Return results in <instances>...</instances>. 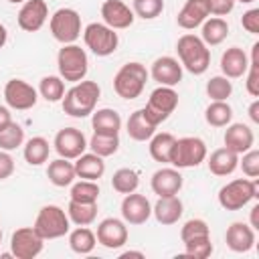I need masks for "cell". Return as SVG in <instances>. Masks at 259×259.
I'll return each instance as SVG.
<instances>
[{
    "label": "cell",
    "mask_w": 259,
    "mask_h": 259,
    "mask_svg": "<svg viewBox=\"0 0 259 259\" xmlns=\"http://www.w3.org/2000/svg\"><path fill=\"white\" fill-rule=\"evenodd\" d=\"M101 87L95 81H79L69 91H65L61 105L63 111L71 117H87L95 111V105L99 101Z\"/></svg>",
    "instance_id": "1"
},
{
    "label": "cell",
    "mask_w": 259,
    "mask_h": 259,
    "mask_svg": "<svg viewBox=\"0 0 259 259\" xmlns=\"http://www.w3.org/2000/svg\"><path fill=\"white\" fill-rule=\"evenodd\" d=\"M176 53L180 59V65L192 73V75H202L206 73L208 65H210V51L208 47L202 42L200 36L186 32L176 40Z\"/></svg>",
    "instance_id": "2"
},
{
    "label": "cell",
    "mask_w": 259,
    "mask_h": 259,
    "mask_svg": "<svg viewBox=\"0 0 259 259\" xmlns=\"http://www.w3.org/2000/svg\"><path fill=\"white\" fill-rule=\"evenodd\" d=\"M57 67H59V77L63 81H71V83L83 81L89 71V59L85 49H81L75 42L63 45V49L57 55Z\"/></svg>",
    "instance_id": "3"
},
{
    "label": "cell",
    "mask_w": 259,
    "mask_h": 259,
    "mask_svg": "<svg viewBox=\"0 0 259 259\" xmlns=\"http://www.w3.org/2000/svg\"><path fill=\"white\" fill-rule=\"evenodd\" d=\"M148 75L150 73L142 63H138V61L125 63L113 77V91L121 99H136L142 95Z\"/></svg>",
    "instance_id": "4"
},
{
    "label": "cell",
    "mask_w": 259,
    "mask_h": 259,
    "mask_svg": "<svg viewBox=\"0 0 259 259\" xmlns=\"http://www.w3.org/2000/svg\"><path fill=\"white\" fill-rule=\"evenodd\" d=\"M32 229L47 241L51 239H61L69 233L71 229V221H69V214L67 210H63L61 206L57 204H47L38 210L36 219H34V225Z\"/></svg>",
    "instance_id": "5"
},
{
    "label": "cell",
    "mask_w": 259,
    "mask_h": 259,
    "mask_svg": "<svg viewBox=\"0 0 259 259\" xmlns=\"http://www.w3.org/2000/svg\"><path fill=\"white\" fill-rule=\"evenodd\" d=\"M206 160V144L196 136H184L176 138L172 152H170V164L174 168H196L200 162Z\"/></svg>",
    "instance_id": "6"
},
{
    "label": "cell",
    "mask_w": 259,
    "mask_h": 259,
    "mask_svg": "<svg viewBox=\"0 0 259 259\" xmlns=\"http://www.w3.org/2000/svg\"><path fill=\"white\" fill-rule=\"evenodd\" d=\"M253 198H257V182L251 178H235L219 190V204L225 210H239Z\"/></svg>",
    "instance_id": "7"
},
{
    "label": "cell",
    "mask_w": 259,
    "mask_h": 259,
    "mask_svg": "<svg viewBox=\"0 0 259 259\" xmlns=\"http://www.w3.org/2000/svg\"><path fill=\"white\" fill-rule=\"evenodd\" d=\"M176 107H178V93L174 91V87L160 85L150 93L148 103L142 109H144V115L148 117V121L158 127L162 121H166L170 117V113Z\"/></svg>",
    "instance_id": "8"
},
{
    "label": "cell",
    "mask_w": 259,
    "mask_h": 259,
    "mask_svg": "<svg viewBox=\"0 0 259 259\" xmlns=\"http://www.w3.org/2000/svg\"><path fill=\"white\" fill-rule=\"evenodd\" d=\"M83 40L87 49L97 57H109L117 51L119 36L105 22H91L83 30Z\"/></svg>",
    "instance_id": "9"
},
{
    "label": "cell",
    "mask_w": 259,
    "mask_h": 259,
    "mask_svg": "<svg viewBox=\"0 0 259 259\" xmlns=\"http://www.w3.org/2000/svg\"><path fill=\"white\" fill-rule=\"evenodd\" d=\"M51 34L61 45H71L81 36V14L75 8H59L51 16Z\"/></svg>",
    "instance_id": "10"
},
{
    "label": "cell",
    "mask_w": 259,
    "mask_h": 259,
    "mask_svg": "<svg viewBox=\"0 0 259 259\" xmlns=\"http://www.w3.org/2000/svg\"><path fill=\"white\" fill-rule=\"evenodd\" d=\"M45 247V239L32 227H20L10 237V255L16 259H34L40 255Z\"/></svg>",
    "instance_id": "11"
},
{
    "label": "cell",
    "mask_w": 259,
    "mask_h": 259,
    "mask_svg": "<svg viewBox=\"0 0 259 259\" xmlns=\"http://www.w3.org/2000/svg\"><path fill=\"white\" fill-rule=\"evenodd\" d=\"M4 101L12 109L26 111V109L36 105L38 91L30 83H26L24 79H10L4 85Z\"/></svg>",
    "instance_id": "12"
},
{
    "label": "cell",
    "mask_w": 259,
    "mask_h": 259,
    "mask_svg": "<svg viewBox=\"0 0 259 259\" xmlns=\"http://www.w3.org/2000/svg\"><path fill=\"white\" fill-rule=\"evenodd\" d=\"M53 146H55V150L61 158L75 160L87 150V138L77 127H63V130L57 132Z\"/></svg>",
    "instance_id": "13"
},
{
    "label": "cell",
    "mask_w": 259,
    "mask_h": 259,
    "mask_svg": "<svg viewBox=\"0 0 259 259\" xmlns=\"http://www.w3.org/2000/svg\"><path fill=\"white\" fill-rule=\"evenodd\" d=\"M95 239L105 249H119V247H123L127 243V227H125V221L115 219V217L103 219L97 225Z\"/></svg>",
    "instance_id": "14"
},
{
    "label": "cell",
    "mask_w": 259,
    "mask_h": 259,
    "mask_svg": "<svg viewBox=\"0 0 259 259\" xmlns=\"http://www.w3.org/2000/svg\"><path fill=\"white\" fill-rule=\"evenodd\" d=\"M49 18V6L45 0H24L18 10V26L26 32H36Z\"/></svg>",
    "instance_id": "15"
},
{
    "label": "cell",
    "mask_w": 259,
    "mask_h": 259,
    "mask_svg": "<svg viewBox=\"0 0 259 259\" xmlns=\"http://www.w3.org/2000/svg\"><path fill=\"white\" fill-rule=\"evenodd\" d=\"M101 18L113 30H123L134 24V10L121 0H105L101 4Z\"/></svg>",
    "instance_id": "16"
},
{
    "label": "cell",
    "mask_w": 259,
    "mask_h": 259,
    "mask_svg": "<svg viewBox=\"0 0 259 259\" xmlns=\"http://www.w3.org/2000/svg\"><path fill=\"white\" fill-rule=\"evenodd\" d=\"M121 217L127 225H144L152 217V204L144 194L130 192L121 200Z\"/></svg>",
    "instance_id": "17"
},
{
    "label": "cell",
    "mask_w": 259,
    "mask_h": 259,
    "mask_svg": "<svg viewBox=\"0 0 259 259\" xmlns=\"http://www.w3.org/2000/svg\"><path fill=\"white\" fill-rule=\"evenodd\" d=\"M150 75L152 79L158 83V85H166V87H174L182 81V65L178 59L174 57H158L154 63H152V69H150Z\"/></svg>",
    "instance_id": "18"
},
{
    "label": "cell",
    "mask_w": 259,
    "mask_h": 259,
    "mask_svg": "<svg viewBox=\"0 0 259 259\" xmlns=\"http://www.w3.org/2000/svg\"><path fill=\"white\" fill-rule=\"evenodd\" d=\"M225 243L235 253H247L255 247V229L247 223H231V227L225 233Z\"/></svg>",
    "instance_id": "19"
},
{
    "label": "cell",
    "mask_w": 259,
    "mask_h": 259,
    "mask_svg": "<svg viewBox=\"0 0 259 259\" xmlns=\"http://www.w3.org/2000/svg\"><path fill=\"white\" fill-rule=\"evenodd\" d=\"M225 148H229L235 154H245L255 144V134L247 123H229L225 130Z\"/></svg>",
    "instance_id": "20"
},
{
    "label": "cell",
    "mask_w": 259,
    "mask_h": 259,
    "mask_svg": "<svg viewBox=\"0 0 259 259\" xmlns=\"http://www.w3.org/2000/svg\"><path fill=\"white\" fill-rule=\"evenodd\" d=\"M182 184H184V180H182V174L178 172V168H160L152 174V180H150V186H152L154 194H158V196L178 194Z\"/></svg>",
    "instance_id": "21"
},
{
    "label": "cell",
    "mask_w": 259,
    "mask_h": 259,
    "mask_svg": "<svg viewBox=\"0 0 259 259\" xmlns=\"http://www.w3.org/2000/svg\"><path fill=\"white\" fill-rule=\"evenodd\" d=\"M208 16H210V12H208V0H186L184 6L180 8L178 16H176V22L184 30H194Z\"/></svg>",
    "instance_id": "22"
},
{
    "label": "cell",
    "mask_w": 259,
    "mask_h": 259,
    "mask_svg": "<svg viewBox=\"0 0 259 259\" xmlns=\"http://www.w3.org/2000/svg\"><path fill=\"white\" fill-rule=\"evenodd\" d=\"M249 69V57L241 47H229L221 57V71L229 79H239Z\"/></svg>",
    "instance_id": "23"
},
{
    "label": "cell",
    "mask_w": 259,
    "mask_h": 259,
    "mask_svg": "<svg viewBox=\"0 0 259 259\" xmlns=\"http://www.w3.org/2000/svg\"><path fill=\"white\" fill-rule=\"evenodd\" d=\"M184 212V204L182 200L172 194V196H158L156 204L152 206V214L156 217V221L160 225H174L178 223V219Z\"/></svg>",
    "instance_id": "24"
},
{
    "label": "cell",
    "mask_w": 259,
    "mask_h": 259,
    "mask_svg": "<svg viewBox=\"0 0 259 259\" xmlns=\"http://www.w3.org/2000/svg\"><path fill=\"white\" fill-rule=\"evenodd\" d=\"M208 170L214 176H229L239 168V154L231 152L229 148H219L208 156Z\"/></svg>",
    "instance_id": "25"
},
{
    "label": "cell",
    "mask_w": 259,
    "mask_h": 259,
    "mask_svg": "<svg viewBox=\"0 0 259 259\" xmlns=\"http://www.w3.org/2000/svg\"><path fill=\"white\" fill-rule=\"evenodd\" d=\"M75 172H77V178H83V180H99L103 174H105V162L101 156L89 152V154H81L79 158H75Z\"/></svg>",
    "instance_id": "26"
},
{
    "label": "cell",
    "mask_w": 259,
    "mask_h": 259,
    "mask_svg": "<svg viewBox=\"0 0 259 259\" xmlns=\"http://www.w3.org/2000/svg\"><path fill=\"white\" fill-rule=\"evenodd\" d=\"M47 176H49V182L53 186H59V188H65V186H71L77 178V172H75V164L69 162L67 158H57L53 162H49V168H47Z\"/></svg>",
    "instance_id": "27"
},
{
    "label": "cell",
    "mask_w": 259,
    "mask_h": 259,
    "mask_svg": "<svg viewBox=\"0 0 259 259\" xmlns=\"http://www.w3.org/2000/svg\"><path fill=\"white\" fill-rule=\"evenodd\" d=\"M202 30H200V38L206 47H217L221 45L227 36H229V22L223 18V16H212V18H206L202 24Z\"/></svg>",
    "instance_id": "28"
},
{
    "label": "cell",
    "mask_w": 259,
    "mask_h": 259,
    "mask_svg": "<svg viewBox=\"0 0 259 259\" xmlns=\"http://www.w3.org/2000/svg\"><path fill=\"white\" fill-rule=\"evenodd\" d=\"M125 132L132 140L136 142H146L156 134V125L148 121V117L144 115V109H136L125 123Z\"/></svg>",
    "instance_id": "29"
},
{
    "label": "cell",
    "mask_w": 259,
    "mask_h": 259,
    "mask_svg": "<svg viewBox=\"0 0 259 259\" xmlns=\"http://www.w3.org/2000/svg\"><path fill=\"white\" fill-rule=\"evenodd\" d=\"M91 125H93V132L97 134H119L121 130V117L115 109H109V107H103V109H97L91 113Z\"/></svg>",
    "instance_id": "30"
},
{
    "label": "cell",
    "mask_w": 259,
    "mask_h": 259,
    "mask_svg": "<svg viewBox=\"0 0 259 259\" xmlns=\"http://www.w3.org/2000/svg\"><path fill=\"white\" fill-rule=\"evenodd\" d=\"M24 160L30 164V166H40L49 160V154H51V146H49V140H45L42 136H34L30 140H26L24 144Z\"/></svg>",
    "instance_id": "31"
},
{
    "label": "cell",
    "mask_w": 259,
    "mask_h": 259,
    "mask_svg": "<svg viewBox=\"0 0 259 259\" xmlns=\"http://www.w3.org/2000/svg\"><path fill=\"white\" fill-rule=\"evenodd\" d=\"M67 214L69 221L75 223L77 227H87L95 221L97 217V202H77V200H69L67 206Z\"/></svg>",
    "instance_id": "32"
},
{
    "label": "cell",
    "mask_w": 259,
    "mask_h": 259,
    "mask_svg": "<svg viewBox=\"0 0 259 259\" xmlns=\"http://www.w3.org/2000/svg\"><path fill=\"white\" fill-rule=\"evenodd\" d=\"M97 245L95 233L87 227H77L75 231L69 233V247L77 255H89Z\"/></svg>",
    "instance_id": "33"
},
{
    "label": "cell",
    "mask_w": 259,
    "mask_h": 259,
    "mask_svg": "<svg viewBox=\"0 0 259 259\" xmlns=\"http://www.w3.org/2000/svg\"><path fill=\"white\" fill-rule=\"evenodd\" d=\"M87 148H91V152L101 156V158L113 156L119 150V134H97V132H93L91 140L87 142Z\"/></svg>",
    "instance_id": "34"
},
{
    "label": "cell",
    "mask_w": 259,
    "mask_h": 259,
    "mask_svg": "<svg viewBox=\"0 0 259 259\" xmlns=\"http://www.w3.org/2000/svg\"><path fill=\"white\" fill-rule=\"evenodd\" d=\"M174 136L168 134V132H162V134H154L150 138V156L160 162V164H170V152H172V146H174Z\"/></svg>",
    "instance_id": "35"
},
{
    "label": "cell",
    "mask_w": 259,
    "mask_h": 259,
    "mask_svg": "<svg viewBox=\"0 0 259 259\" xmlns=\"http://www.w3.org/2000/svg\"><path fill=\"white\" fill-rule=\"evenodd\" d=\"M204 119L212 127H227L233 119V107L227 101H212L204 111Z\"/></svg>",
    "instance_id": "36"
},
{
    "label": "cell",
    "mask_w": 259,
    "mask_h": 259,
    "mask_svg": "<svg viewBox=\"0 0 259 259\" xmlns=\"http://www.w3.org/2000/svg\"><path fill=\"white\" fill-rule=\"evenodd\" d=\"M111 186L115 192L119 194H130V192H136L138 186H140V176L136 170L132 168H119L113 172L111 176Z\"/></svg>",
    "instance_id": "37"
},
{
    "label": "cell",
    "mask_w": 259,
    "mask_h": 259,
    "mask_svg": "<svg viewBox=\"0 0 259 259\" xmlns=\"http://www.w3.org/2000/svg\"><path fill=\"white\" fill-rule=\"evenodd\" d=\"M38 93H40L42 99H47L51 103L61 101L63 95H65V81L59 75H47L38 83Z\"/></svg>",
    "instance_id": "38"
},
{
    "label": "cell",
    "mask_w": 259,
    "mask_h": 259,
    "mask_svg": "<svg viewBox=\"0 0 259 259\" xmlns=\"http://www.w3.org/2000/svg\"><path fill=\"white\" fill-rule=\"evenodd\" d=\"M71 200L77 202H97L99 198V184L97 180H79L71 184V192H69Z\"/></svg>",
    "instance_id": "39"
},
{
    "label": "cell",
    "mask_w": 259,
    "mask_h": 259,
    "mask_svg": "<svg viewBox=\"0 0 259 259\" xmlns=\"http://www.w3.org/2000/svg\"><path fill=\"white\" fill-rule=\"evenodd\" d=\"M22 144H24V130L20 123L10 121L4 130H0V150L12 152Z\"/></svg>",
    "instance_id": "40"
},
{
    "label": "cell",
    "mask_w": 259,
    "mask_h": 259,
    "mask_svg": "<svg viewBox=\"0 0 259 259\" xmlns=\"http://www.w3.org/2000/svg\"><path fill=\"white\" fill-rule=\"evenodd\" d=\"M233 93V83L229 77L225 75H214L208 79L206 83V95L212 99V101H227Z\"/></svg>",
    "instance_id": "41"
},
{
    "label": "cell",
    "mask_w": 259,
    "mask_h": 259,
    "mask_svg": "<svg viewBox=\"0 0 259 259\" xmlns=\"http://www.w3.org/2000/svg\"><path fill=\"white\" fill-rule=\"evenodd\" d=\"M182 243H184V253H186L188 257H194V259H206V257H210V253H212L210 235L194 237V239H188V241H182Z\"/></svg>",
    "instance_id": "42"
},
{
    "label": "cell",
    "mask_w": 259,
    "mask_h": 259,
    "mask_svg": "<svg viewBox=\"0 0 259 259\" xmlns=\"http://www.w3.org/2000/svg\"><path fill=\"white\" fill-rule=\"evenodd\" d=\"M132 10L136 16L144 20H152L164 12V0H134Z\"/></svg>",
    "instance_id": "43"
},
{
    "label": "cell",
    "mask_w": 259,
    "mask_h": 259,
    "mask_svg": "<svg viewBox=\"0 0 259 259\" xmlns=\"http://www.w3.org/2000/svg\"><path fill=\"white\" fill-rule=\"evenodd\" d=\"M204 235H210V229H208L206 221H202V219H190L180 229V239L182 241H188V239H194V237H204Z\"/></svg>",
    "instance_id": "44"
},
{
    "label": "cell",
    "mask_w": 259,
    "mask_h": 259,
    "mask_svg": "<svg viewBox=\"0 0 259 259\" xmlns=\"http://www.w3.org/2000/svg\"><path fill=\"white\" fill-rule=\"evenodd\" d=\"M239 166L247 178H257L259 176V152L255 148L247 150L243 154V160H239Z\"/></svg>",
    "instance_id": "45"
},
{
    "label": "cell",
    "mask_w": 259,
    "mask_h": 259,
    "mask_svg": "<svg viewBox=\"0 0 259 259\" xmlns=\"http://www.w3.org/2000/svg\"><path fill=\"white\" fill-rule=\"evenodd\" d=\"M245 75H247V81H245L247 93L253 97H259V63H249V69Z\"/></svg>",
    "instance_id": "46"
},
{
    "label": "cell",
    "mask_w": 259,
    "mask_h": 259,
    "mask_svg": "<svg viewBox=\"0 0 259 259\" xmlns=\"http://www.w3.org/2000/svg\"><path fill=\"white\" fill-rule=\"evenodd\" d=\"M241 24L247 32L259 34V8H251L241 16Z\"/></svg>",
    "instance_id": "47"
},
{
    "label": "cell",
    "mask_w": 259,
    "mask_h": 259,
    "mask_svg": "<svg viewBox=\"0 0 259 259\" xmlns=\"http://www.w3.org/2000/svg\"><path fill=\"white\" fill-rule=\"evenodd\" d=\"M235 8V0H208V12L212 16H227L229 12H233Z\"/></svg>",
    "instance_id": "48"
},
{
    "label": "cell",
    "mask_w": 259,
    "mask_h": 259,
    "mask_svg": "<svg viewBox=\"0 0 259 259\" xmlns=\"http://www.w3.org/2000/svg\"><path fill=\"white\" fill-rule=\"evenodd\" d=\"M14 172V158L10 156V152L0 150V180L10 178Z\"/></svg>",
    "instance_id": "49"
},
{
    "label": "cell",
    "mask_w": 259,
    "mask_h": 259,
    "mask_svg": "<svg viewBox=\"0 0 259 259\" xmlns=\"http://www.w3.org/2000/svg\"><path fill=\"white\" fill-rule=\"evenodd\" d=\"M12 121V113L6 105H0V130H4L8 123Z\"/></svg>",
    "instance_id": "50"
},
{
    "label": "cell",
    "mask_w": 259,
    "mask_h": 259,
    "mask_svg": "<svg viewBox=\"0 0 259 259\" xmlns=\"http://www.w3.org/2000/svg\"><path fill=\"white\" fill-rule=\"evenodd\" d=\"M249 117L253 123H259V99H255L251 105H249Z\"/></svg>",
    "instance_id": "51"
},
{
    "label": "cell",
    "mask_w": 259,
    "mask_h": 259,
    "mask_svg": "<svg viewBox=\"0 0 259 259\" xmlns=\"http://www.w3.org/2000/svg\"><path fill=\"white\" fill-rule=\"evenodd\" d=\"M249 225L257 231L259 229V204H255L253 208H251V219H249Z\"/></svg>",
    "instance_id": "52"
},
{
    "label": "cell",
    "mask_w": 259,
    "mask_h": 259,
    "mask_svg": "<svg viewBox=\"0 0 259 259\" xmlns=\"http://www.w3.org/2000/svg\"><path fill=\"white\" fill-rule=\"evenodd\" d=\"M6 40H8V30H6V26L0 22V49L6 45Z\"/></svg>",
    "instance_id": "53"
},
{
    "label": "cell",
    "mask_w": 259,
    "mask_h": 259,
    "mask_svg": "<svg viewBox=\"0 0 259 259\" xmlns=\"http://www.w3.org/2000/svg\"><path fill=\"white\" fill-rule=\"evenodd\" d=\"M119 257H121V259H125V257H140V259H142L144 253H142V251H125V253H121Z\"/></svg>",
    "instance_id": "54"
},
{
    "label": "cell",
    "mask_w": 259,
    "mask_h": 259,
    "mask_svg": "<svg viewBox=\"0 0 259 259\" xmlns=\"http://www.w3.org/2000/svg\"><path fill=\"white\" fill-rule=\"evenodd\" d=\"M235 2H241V4H251V2H255V0H235Z\"/></svg>",
    "instance_id": "55"
},
{
    "label": "cell",
    "mask_w": 259,
    "mask_h": 259,
    "mask_svg": "<svg viewBox=\"0 0 259 259\" xmlns=\"http://www.w3.org/2000/svg\"><path fill=\"white\" fill-rule=\"evenodd\" d=\"M8 2H12V4H20V2H24V0H8Z\"/></svg>",
    "instance_id": "56"
},
{
    "label": "cell",
    "mask_w": 259,
    "mask_h": 259,
    "mask_svg": "<svg viewBox=\"0 0 259 259\" xmlns=\"http://www.w3.org/2000/svg\"><path fill=\"white\" fill-rule=\"evenodd\" d=\"M0 243H2V229H0Z\"/></svg>",
    "instance_id": "57"
}]
</instances>
